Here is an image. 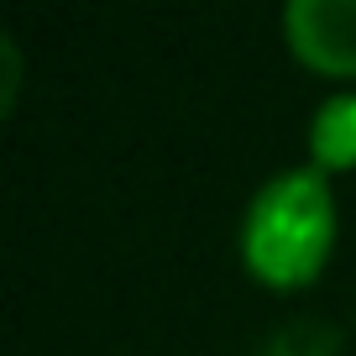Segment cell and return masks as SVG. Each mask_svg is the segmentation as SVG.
I'll return each instance as SVG.
<instances>
[{"label": "cell", "instance_id": "1", "mask_svg": "<svg viewBox=\"0 0 356 356\" xmlns=\"http://www.w3.org/2000/svg\"><path fill=\"white\" fill-rule=\"evenodd\" d=\"M335 236V204L320 168H293V173L267 178L252 194L241 220V257L262 283L273 289H299L325 267Z\"/></svg>", "mask_w": 356, "mask_h": 356}, {"label": "cell", "instance_id": "2", "mask_svg": "<svg viewBox=\"0 0 356 356\" xmlns=\"http://www.w3.org/2000/svg\"><path fill=\"white\" fill-rule=\"evenodd\" d=\"M289 47L320 74H356V0H293L283 11Z\"/></svg>", "mask_w": 356, "mask_h": 356}, {"label": "cell", "instance_id": "3", "mask_svg": "<svg viewBox=\"0 0 356 356\" xmlns=\"http://www.w3.org/2000/svg\"><path fill=\"white\" fill-rule=\"evenodd\" d=\"M309 147H314V168H320V173L356 163V95H341V100L320 105Z\"/></svg>", "mask_w": 356, "mask_h": 356}, {"label": "cell", "instance_id": "4", "mask_svg": "<svg viewBox=\"0 0 356 356\" xmlns=\"http://www.w3.org/2000/svg\"><path fill=\"white\" fill-rule=\"evenodd\" d=\"M257 356H341V335L325 320H289L267 335Z\"/></svg>", "mask_w": 356, "mask_h": 356}]
</instances>
